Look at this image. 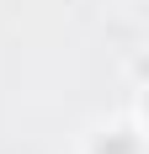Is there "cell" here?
Returning <instances> with one entry per match:
<instances>
[{"instance_id": "6da1fadb", "label": "cell", "mask_w": 149, "mask_h": 154, "mask_svg": "<svg viewBox=\"0 0 149 154\" xmlns=\"http://www.w3.org/2000/svg\"><path fill=\"white\" fill-rule=\"evenodd\" d=\"M101 154H133V143H128V138H117V143H106Z\"/></svg>"}]
</instances>
